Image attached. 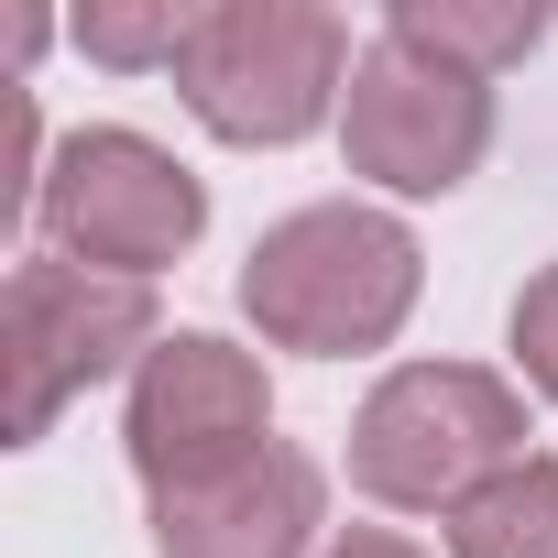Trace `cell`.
Instances as JSON below:
<instances>
[{
    "label": "cell",
    "instance_id": "1",
    "mask_svg": "<svg viewBox=\"0 0 558 558\" xmlns=\"http://www.w3.org/2000/svg\"><path fill=\"white\" fill-rule=\"evenodd\" d=\"M241 307L274 351H318V362H351V351H384L416 307V230L384 219V208H296L274 219L241 263Z\"/></svg>",
    "mask_w": 558,
    "mask_h": 558
},
{
    "label": "cell",
    "instance_id": "2",
    "mask_svg": "<svg viewBox=\"0 0 558 558\" xmlns=\"http://www.w3.org/2000/svg\"><path fill=\"white\" fill-rule=\"evenodd\" d=\"M514 460H525V395L482 362H405L351 416V482L405 514H460Z\"/></svg>",
    "mask_w": 558,
    "mask_h": 558
},
{
    "label": "cell",
    "instance_id": "3",
    "mask_svg": "<svg viewBox=\"0 0 558 558\" xmlns=\"http://www.w3.org/2000/svg\"><path fill=\"white\" fill-rule=\"evenodd\" d=\"M351 34L340 12H307V0H208L175 88L219 143H307L340 99H351Z\"/></svg>",
    "mask_w": 558,
    "mask_h": 558
},
{
    "label": "cell",
    "instance_id": "4",
    "mask_svg": "<svg viewBox=\"0 0 558 558\" xmlns=\"http://www.w3.org/2000/svg\"><path fill=\"white\" fill-rule=\"evenodd\" d=\"M132 351H154V286L56 263V252H23L12 296H0V427H12V449H34Z\"/></svg>",
    "mask_w": 558,
    "mask_h": 558
},
{
    "label": "cell",
    "instance_id": "5",
    "mask_svg": "<svg viewBox=\"0 0 558 558\" xmlns=\"http://www.w3.org/2000/svg\"><path fill=\"white\" fill-rule=\"evenodd\" d=\"M34 219H45V252H56V263L132 274V286H143V274H165V263L208 230V197H197V175H186L165 143H143V132H66L56 165H45Z\"/></svg>",
    "mask_w": 558,
    "mask_h": 558
},
{
    "label": "cell",
    "instance_id": "6",
    "mask_svg": "<svg viewBox=\"0 0 558 558\" xmlns=\"http://www.w3.org/2000/svg\"><path fill=\"white\" fill-rule=\"evenodd\" d=\"M121 438H132V471L154 493H197V482L274 449V384H263L252 351H230L208 329H175V340L143 351Z\"/></svg>",
    "mask_w": 558,
    "mask_h": 558
},
{
    "label": "cell",
    "instance_id": "7",
    "mask_svg": "<svg viewBox=\"0 0 558 558\" xmlns=\"http://www.w3.org/2000/svg\"><path fill=\"white\" fill-rule=\"evenodd\" d=\"M340 154H351V175H373V186H395V197H449V186L493 154V88L384 34V45H362V66H351Z\"/></svg>",
    "mask_w": 558,
    "mask_h": 558
},
{
    "label": "cell",
    "instance_id": "8",
    "mask_svg": "<svg viewBox=\"0 0 558 558\" xmlns=\"http://www.w3.org/2000/svg\"><path fill=\"white\" fill-rule=\"evenodd\" d=\"M307 547H318V460L286 438L197 493H154V558H307Z\"/></svg>",
    "mask_w": 558,
    "mask_h": 558
},
{
    "label": "cell",
    "instance_id": "9",
    "mask_svg": "<svg viewBox=\"0 0 558 558\" xmlns=\"http://www.w3.org/2000/svg\"><path fill=\"white\" fill-rule=\"evenodd\" d=\"M384 34L493 88L504 66H525V56L547 45V0H395V23H384Z\"/></svg>",
    "mask_w": 558,
    "mask_h": 558
},
{
    "label": "cell",
    "instance_id": "10",
    "mask_svg": "<svg viewBox=\"0 0 558 558\" xmlns=\"http://www.w3.org/2000/svg\"><path fill=\"white\" fill-rule=\"evenodd\" d=\"M449 558H558V460H514L493 471L460 514H449Z\"/></svg>",
    "mask_w": 558,
    "mask_h": 558
},
{
    "label": "cell",
    "instance_id": "11",
    "mask_svg": "<svg viewBox=\"0 0 558 558\" xmlns=\"http://www.w3.org/2000/svg\"><path fill=\"white\" fill-rule=\"evenodd\" d=\"M186 34H197V12H175V0H154V12H77V45L99 56V66H175L186 56Z\"/></svg>",
    "mask_w": 558,
    "mask_h": 558
},
{
    "label": "cell",
    "instance_id": "12",
    "mask_svg": "<svg viewBox=\"0 0 558 558\" xmlns=\"http://www.w3.org/2000/svg\"><path fill=\"white\" fill-rule=\"evenodd\" d=\"M514 362H525V384L558 405V263H547L536 286L514 296Z\"/></svg>",
    "mask_w": 558,
    "mask_h": 558
},
{
    "label": "cell",
    "instance_id": "13",
    "mask_svg": "<svg viewBox=\"0 0 558 558\" xmlns=\"http://www.w3.org/2000/svg\"><path fill=\"white\" fill-rule=\"evenodd\" d=\"M45 197V165H34V88L12 77V99H0V208H34Z\"/></svg>",
    "mask_w": 558,
    "mask_h": 558
},
{
    "label": "cell",
    "instance_id": "14",
    "mask_svg": "<svg viewBox=\"0 0 558 558\" xmlns=\"http://www.w3.org/2000/svg\"><path fill=\"white\" fill-rule=\"evenodd\" d=\"M329 558H427V547H416V536H384V525H351Z\"/></svg>",
    "mask_w": 558,
    "mask_h": 558
}]
</instances>
